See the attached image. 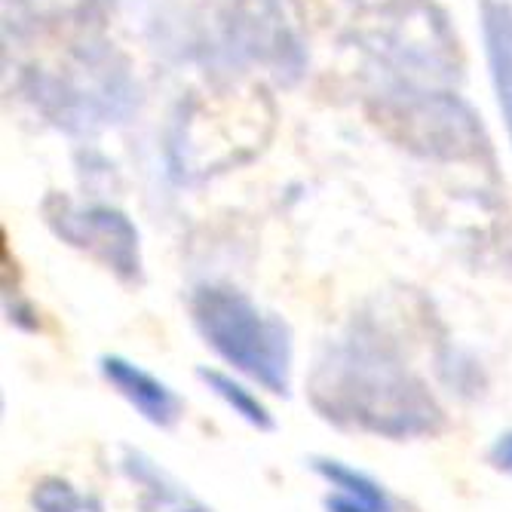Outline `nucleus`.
Listing matches in <instances>:
<instances>
[{
  "mask_svg": "<svg viewBox=\"0 0 512 512\" xmlns=\"http://www.w3.org/2000/svg\"><path fill=\"white\" fill-rule=\"evenodd\" d=\"M325 512H368V509H362L359 503H353V500H344V497H329L325 500Z\"/></svg>",
  "mask_w": 512,
  "mask_h": 512,
  "instance_id": "11",
  "label": "nucleus"
},
{
  "mask_svg": "<svg viewBox=\"0 0 512 512\" xmlns=\"http://www.w3.org/2000/svg\"><path fill=\"white\" fill-rule=\"evenodd\" d=\"M99 371H102L105 384L120 399H126L138 411V417L148 421L151 427L172 430L181 421L184 399L166 381L151 375L148 368H142V365L126 359V356L108 353V356L99 359Z\"/></svg>",
  "mask_w": 512,
  "mask_h": 512,
  "instance_id": "4",
  "label": "nucleus"
},
{
  "mask_svg": "<svg viewBox=\"0 0 512 512\" xmlns=\"http://www.w3.org/2000/svg\"><path fill=\"white\" fill-rule=\"evenodd\" d=\"M197 378L206 384V390H209L215 399H221V402H224L230 411H234L243 424H249L252 430L270 433V430L276 427L270 408H267L243 381H237L234 375H227V371H221V368L200 365V368H197Z\"/></svg>",
  "mask_w": 512,
  "mask_h": 512,
  "instance_id": "8",
  "label": "nucleus"
},
{
  "mask_svg": "<svg viewBox=\"0 0 512 512\" xmlns=\"http://www.w3.org/2000/svg\"><path fill=\"white\" fill-rule=\"evenodd\" d=\"M120 470L132 485L142 488V500H138L142 512H212L184 491L166 470H160L145 451L126 448L120 457Z\"/></svg>",
  "mask_w": 512,
  "mask_h": 512,
  "instance_id": "5",
  "label": "nucleus"
},
{
  "mask_svg": "<svg viewBox=\"0 0 512 512\" xmlns=\"http://www.w3.org/2000/svg\"><path fill=\"white\" fill-rule=\"evenodd\" d=\"M310 470L329 488H335L338 497L353 500L368 512H393L390 491L378 479H371L368 473L350 467V463L338 457H310Z\"/></svg>",
  "mask_w": 512,
  "mask_h": 512,
  "instance_id": "7",
  "label": "nucleus"
},
{
  "mask_svg": "<svg viewBox=\"0 0 512 512\" xmlns=\"http://www.w3.org/2000/svg\"><path fill=\"white\" fill-rule=\"evenodd\" d=\"M482 37L497 102L512 138V4H506V0H482Z\"/></svg>",
  "mask_w": 512,
  "mask_h": 512,
  "instance_id": "6",
  "label": "nucleus"
},
{
  "mask_svg": "<svg viewBox=\"0 0 512 512\" xmlns=\"http://www.w3.org/2000/svg\"><path fill=\"white\" fill-rule=\"evenodd\" d=\"M488 463L494 470L512 476V430H506L494 439V445L488 448Z\"/></svg>",
  "mask_w": 512,
  "mask_h": 512,
  "instance_id": "10",
  "label": "nucleus"
},
{
  "mask_svg": "<svg viewBox=\"0 0 512 512\" xmlns=\"http://www.w3.org/2000/svg\"><path fill=\"white\" fill-rule=\"evenodd\" d=\"M50 224L56 234L68 240L74 249L99 258L123 283L142 279V258H138V230L126 221V215L114 209H74L59 200V212H50Z\"/></svg>",
  "mask_w": 512,
  "mask_h": 512,
  "instance_id": "3",
  "label": "nucleus"
},
{
  "mask_svg": "<svg viewBox=\"0 0 512 512\" xmlns=\"http://www.w3.org/2000/svg\"><path fill=\"white\" fill-rule=\"evenodd\" d=\"M307 393L329 424L390 442L436 436L448 427L442 405L396 347L362 325L322 347Z\"/></svg>",
  "mask_w": 512,
  "mask_h": 512,
  "instance_id": "1",
  "label": "nucleus"
},
{
  "mask_svg": "<svg viewBox=\"0 0 512 512\" xmlns=\"http://www.w3.org/2000/svg\"><path fill=\"white\" fill-rule=\"evenodd\" d=\"M31 509L34 512H105L99 497L77 491L62 476H46L34 485Z\"/></svg>",
  "mask_w": 512,
  "mask_h": 512,
  "instance_id": "9",
  "label": "nucleus"
},
{
  "mask_svg": "<svg viewBox=\"0 0 512 512\" xmlns=\"http://www.w3.org/2000/svg\"><path fill=\"white\" fill-rule=\"evenodd\" d=\"M191 322L203 344L243 378L273 396H289L295 341L283 316L230 286H200L191 295Z\"/></svg>",
  "mask_w": 512,
  "mask_h": 512,
  "instance_id": "2",
  "label": "nucleus"
}]
</instances>
